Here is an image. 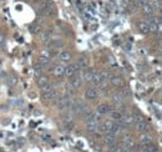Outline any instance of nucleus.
Masks as SVG:
<instances>
[{
    "label": "nucleus",
    "mask_w": 162,
    "mask_h": 152,
    "mask_svg": "<svg viewBox=\"0 0 162 152\" xmlns=\"http://www.w3.org/2000/svg\"><path fill=\"white\" fill-rule=\"evenodd\" d=\"M30 30H31L33 34H39L40 33V25L39 24H33V25L30 26Z\"/></svg>",
    "instance_id": "nucleus-21"
},
{
    "label": "nucleus",
    "mask_w": 162,
    "mask_h": 152,
    "mask_svg": "<svg viewBox=\"0 0 162 152\" xmlns=\"http://www.w3.org/2000/svg\"><path fill=\"white\" fill-rule=\"evenodd\" d=\"M79 71H80V68L77 66V64H70V65H68L66 68H65L64 75L66 77H69V79H71L73 76L77 75V72H79Z\"/></svg>",
    "instance_id": "nucleus-1"
},
{
    "label": "nucleus",
    "mask_w": 162,
    "mask_h": 152,
    "mask_svg": "<svg viewBox=\"0 0 162 152\" xmlns=\"http://www.w3.org/2000/svg\"><path fill=\"white\" fill-rule=\"evenodd\" d=\"M41 97H43L44 101H52V100H55L56 97H57V92H56L55 89L50 87V89L43 91V95H41Z\"/></svg>",
    "instance_id": "nucleus-2"
},
{
    "label": "nucleus",
    "mask_w": 162,
    "mask_h": 152,
    "mask_svg": "<svg viewBox=\"0 0 162 152\" xmlns=\"http://www.w3.org/2000/svg\"><path fill=\"white\" fill-rule=\"evenodd\" d=\"M4 40H5V39H4V35H3L1 33H0V44H3Z\"/></svg>",
    "instance_id": "nucleus-24"
},
{
    "label": "nucleus",
    "mask_w": 162,
    "mask_h": 152,
    "mask_svg": "<svg viewBox=\"0 0 162 152\" xmlns=\"http://www.w3.org/2000/svg\"><path fill=\"white\" fill-rule=\"evenodd\" d=\"M77 66L80 68V70H85V69H87L89 68V60L86 59V57H84V56H81V57H79L77 59Z\"/></svg>",
    "instance_id": "nucleus-17"
},
{
    "label": "nucleus",
    "mask_w": 162,
    "mask_h": 152,
    "mask_svg": "<svg viewBox=\"0 0 162 152\" xmlns=\"http://www.w3.org/2000/svg\"><path fill=\"white\" fill-rule=\"evenodd\" d=\"M97 96H99V90H97V87H96V86L89 87L85 91V97L87 100H95Z\"/></svg>",
    "instance_id": "nucleus-4"
},
{
    "label": "nucleus",
    "mask_w": 162,
    "mask_h": 152,
    "mask_svg": "<svg viewBox=\"0 0 162 152\" xmlns=\"http://www.w3.org/2000/svg\"><path fill=\"white\" fill-rule=\"evenodd\" d=\"M50 57H46V56H40L39 60H38V64L41 66L43 69H46V68H49V65H50Z\"/></svg>",
    "instance_id": "nucleus-18"
},
{
    "label": "nucleus",
    "mask_w": 162,
    "mask_h": 152,
    "mask_svg": "<svg viewBox=\"0 0 162 152\" xmlns=\"http://www.w3.org/2000/svg\"><path fill=\"white\" fill-rule=\"evenodd\" d=\"M82 77L80 75H75L71 77V80H70V86L73 87V89H79L81 87V85H82Z\"/></svg>",
    "instance_id": "nucleus-8"
},
{
    "label": "nucleus",
    "mask_w": 162,
    "mask_h": 152,
    "mask_svg": "<svg viewBox=\"0 0 162 152\" xmlns=\"http://www.w3.org/2000/svg\"><path fill=\"white\" fill-rule=\"evenodd\" d=\"M139 30L142 33V34H147L150 33V26H148V23L147 21H140L139 25H137Z\"/></svg>",
    "instance_id": "nucleus-19"
},
{
    "label": "nucleus",
    "mask_w": 162,
    "mask_h": 152,
    "mask_svg": "<svg viewBox=\"0 0 162 152\" xmlns=\"http://www.w3.org/2000/svg\"><path fill=\"white\" fill-rule=\"evenodd\" d=\"M110 111H111V107L106 104H100L96 107V113L97 115H106V113H110Z\"/></svg>",
    "instance_id": "nucleus-11"
},
{
    "label": "nucleus",
    "mask_w": 162,
    "mask_h": 152,
    "mask_svg": "<svg viewBox=\"0 0 162 152\" xmlns=\"http://www.w3.org/2000/svg\"><path fill=\"white\" fill-rule=\"evenodd\" d=\"M111 152H126V150L122 147V146H118V147H115Z\"/></svg>",
    "instance_id": "nucleus-23"
},
{
    "label": "nucleus",
    "mask_w": 162,
    "mask_h": 152,
    "mask_svg": "<svg viewBox=\"0 0 162 152\" xmlns=\"http://www.w3.org/2000/svg\"><path fill=\"white\" fill-rule=\"evenodd\" d=\"M141 152H157V148H156L155 146L150 145V146H147V147H143L141 150Z\"/></svg>",
    "instance_id": "nucleus-22"
},
{
    "label": "nucleus",
    "mask_w": 162,
    "mask_h": 152,
    "mask_svg": "<svg viewBox=\"0 0 162 152\" xmlns=\"http://www.w3.org/2000/svg\"><path fill=\"white\" fill-rule=\"evenodd\" d=\"M160 95H162V89H161V91H160Z\"/></svg>",
    "instance_id": "nucleus-25"
},
{
    "label": "nucleus",
    "mask_w": 162,
    "mask_h": 152,
    "mask_svg": "<svg viewBox=\"0 0 162 152\" xmlns=\"http://www.w3.org/2000/svg\"><path fill=\"white\" fill-rule=\"evenodd\" d=\"M104 142L109 146H112V145H115L116 143V135H113L112 132H106L104 133Z\"/></svg>",
    "instance_id": "nucleus-6"
},
{
    "label": "nucleus",
    "mask_w": 162,
    "mask_h": 152,
    "mask_svg": "<svg viewBox=\"0 0 162 152\" xmlns=\"http://www.w3.org/2000/svg\"><path fill=\"white\" fill-rule=\"evenodd\" d=\"M62 121H64L65 126L73 127V125H74V115H73V112H65V115L62 116Z\"/></svg>",
    "instance_id": "nucleus-10"
},
{
    "label": "nucleus",
    "mask_w": 162,
    "mask_h": 152,
    "mask_svg": "<svg viewBox=\"0 0 162 152\" xmlns=\"http://www.w3.org/2000/svg\"><path fill=\"white\" fill-rule=\"evenodd\" d=\"M38 86L43 91L52 87L51 85H50V82H49V77H46V76H39V79H38Z\"/></svg>",
    "instance_id": "nucleus-3"
},
{
    "label": "nucleus",
    "mask_w": 162,
    "mask_h": 152,
    "mask_svg": "<svg viewBox=\"0 0 162 152\" xmlns=\"http://www.w3.org/2000/svg\"><path fill=\"white\" fill-rule=\"evenodd\" d=\"M99 127V120H87L86 121V130L90 133H94L97 131Z\"/></svg>",
    "instance_id": "nucleus-5"
},
{
    "label": "nucleus",
    "mask_w": 162,
    "mask_h": 152,
    "mask_svg": "<svg viewBox=\"0 0 162 152\" xmlns=\"http://www.w3.org/2000/svg\"><path fill=\"white\" fill-rule=\"evenodd\" d=\"M51 72H52V75H54V76H56V77H61V76L64 75V72H65V66L61 65V64H57V65H55V66L52 68Z\"/></svg>",
    "instance_id": "nucleus-9"
},
{
    "label": "nucleus",
    "mask_w": 162,
    "mask_h": 152,
    "mask_svg": "<svg viewBox=\"0 0 162 152\" xmlns=\"http://www.w3.org/2000/svg\"><path fill=\"white\" fill-rule=\"evenodd\" d=\"M71 57H73V55H71L70 51H61L59 54V59H60V61H62V63H69Z\"/></svg>",
    "instance_id": "nucleus-16"
},
{
    "label": "nucleus",
    "mask_w": 162,
    "mask_h": 152,
    "mask_svg": "<svg viewBox=\"0 0 162 152\" xmlns=\"http://www.w3.org/2000/svg\"><path fill=\"white\" fill-rule=\"evenodd\" d=\"M112 101L115 102L116 105H121L122 102L125 101V97L122 96V94L120 92V91H117V92H113L112 94Z\"/></svg>",
    "instance_id": "nucleus-15"
},
{
    "label": "nucleus",
    "mask_w": 162,
    "mask_h": 152,
    "mask_svg": "<svg viewBox=\"0 0 162 152\" xmlns=\"http://www.w3.org/2000/svg\"><path fill=\"white\" fill-rule=\"evenodd\" d=\"M150 145H152V137L148 136V135H142L140 137V146L143 148V147H147Z\"/></svg>",
    "instance_id": "nucleus-12"
},
{
    "label": "nucleus",
    "mask_w": 162,
    "mask_h": 152,
    "mask_svg": "<svg viewBox=\"0 0 162 152\" xmlns=\"http://www.w3.org/2000/svg\"><path fill=\"white\" fill-rule=\"evenodd\" d=\"M142 13H143V15H146L147 17L153 16L155 15V8L152 7V4L151 3H146L142 7Z\"/></svg>",
    "instance_id": "nucleus-7"
},
{
    "label": "nucleus",
    "mask_w": 162,
    "mask_h": 152,
    "mask_svg": "<svg viewBox=\"0 0 162 152\" xmlns=\"http://www.w3.org/2000/svg\"><path fill=\"white\" fill-rule=\"evenodd\" d=\"M110 116H111V120L112 121H120L122 117V113L117 111V110H111L110 111Z\"/></svg>",
    "instance_id": "nucleus-20"
},
{
    "label": "nucleus",
    "mask_w": 162,
    "mask_h": 152,
    "mask_svg": "<svg viewBox=\"0 0 162 152\" xmlns=\"http://www.w3.org/2000/svg\"><path fill=\"white\" fill-rule=\"evenodd\" d=\"M94 74H95V71L91 70V69H85L84 70V74H82V80H85L87 82H91L92 80V77H94Z\"/></svg>",
    "instance_id": "nucleus-14"
},
{
    "label": "nucleus",
    "mask_w": 162,
    "mask_h": 152,
    "mask_svg": "<svg viewBox=\"0 0 162 152\" xmlns=\"http://www.w3.org/2000/svg\"><path fill=\"white\" fill-rule=\"evenodd\" d=\"M110 84L112 85V86H115V87H122L123 86V80L120 76H113L110 79Z\"/></svg>",
    "instance_id": "nucleus-13"
}]
</instances>
